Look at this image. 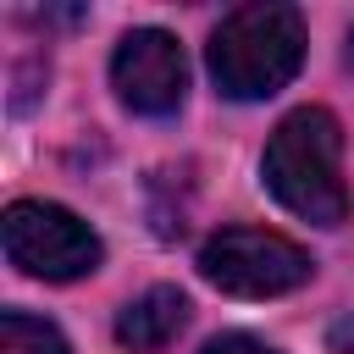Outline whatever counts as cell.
Instances as JSON below:
<instances>
[{
    "instance_id": "3",
    "label": "cell",
    "mask_w": 354,
    "mask_h": 354,
    "mask_svg": "<svg viewBox=\"0 0 354 354\" xmlns=\"http://www.w3.org/2000/svg\"><path fill=\"white\" fill-rule=\"evenodd\" d=\"M315 271L310 249L271 227H221L199 249V277L232 299H277L304 288Z\"/></svg>"
},
{
    "instance_id": "8",
    "label": "cell",
    "mask_w": 354,
    "mask_h": 354,
    "mask_svg": "<svg viewBox=\"0 0 354 354\" xmlns=\"http://www.w3.org/2000/svg\"><path fill=\"white\" fill-rule=\"evenodd\" d=\"M199 354H271L260 337H249V332H227V337H216V343H205Z\"/></svg>"
},
{
    "instance_id": "5",
    "label": "cell",
    "mask_w": 354,
    "mask_h": 354,
    "mask_svg": "<svg viewBox=\"0 0 354 354\" xmlns=\"http://www.w3.org/2000/svg\"><path fill=\"white\" fill-rule=\"evenodd\" d=\"M111 88L138 116H171L188 94V55L166 28H133L122 33L111 55Z\"/></svg>"
},
{
    "instance_id": "9",
    "label": "cell",
    "mask_w": 354,
    "mask_h": 354,
    "mask_svg": "<svg viewBox=\"0 0 354 354\" xmlns=\"http://www.w3.org/2000/svg\"><path fill=\"white\" fill-rule=\"evenodd\" d=\"M332 348H337V354H354V321L332 326Z\"/></svg>"
},
{
    "instance_id": "4",
    "label": "cell",
    "mask_w": 354,
    "mask_h": 354,
    "mask_svg": "<svg viewBox=\"0 0 354 354\" xmlns=\"http://www.w3.org/2000/svg\"><path fill=\"white\" fill-rule=\"evenodd\" d=\"M0 243H6V260L22 277H39V282H77L105 254L100 232L83 216H72L66 205H50V199H17V205H6Z\"/></svg>"
},
{
    "instance_id": "6",
    "label": "cell",
    "mask_w": 354,
    "mask_h": 354,
    "mask_svg": "<svg viewBox=\"0 0 354 354\" xmlns=\"http://www.w3.org/2000/svg\"><path fill=\"white\" fill-rule=\"evenodd\" d=\"M188 326V299L177 288H144L116 310V343L127 354H160Z\"/></svg>"
},
{
    "instance_id": "1",
    "label": "cell",
    "mask_w": 354,
    "mask_h": 354,
    "mask_svg": "<svg viewBox=\"0 0 354 354\" xmlns=\"http://www.w3.org/2000/svg\"><path fill=\"white\" fill-rule=\"evenodd\" d=\"M260 177L282 210H293L310 227H343L348 221V183H343V127L321 105L288 111L260 155Z\"/></svg>"
},
{
    "instance_id": "2",
    "label": "cell",
    "mask_w": 354,
    "mask_h": 354,
    "mask_svg": "<svg viewBox=\"0 0 354 354\" xmlns=\"http://www.w3.org/2000/svg\"><path fill=\"white\" fill-rule=\"evenodd\" d=\"M205 66L227 100H271L304 66V17L282 0L232 6L210 28Z\"/></svg>"
},
{
    "instance_id": "7",
    "label": "cell",
    "mask_w": 354,
    "mask_h": 354,
    "mask_svg": "<svg viewBox=\"0 0 354 354\" xmlns=\"http://www.w3.org/2000/svg\"><path fill=\"white\" fill-rule=\"evenodd\" d=\"M0 354H66V337L28 310H6L0 315Z\"/></svg>"
}]
</instances>
